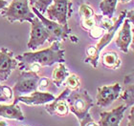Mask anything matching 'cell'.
<instances>
[{"label": "cell", "mask_w": 134, "mask_h": 126, "mask_svg": "<svg viewBox=\"0 0 134 126\" xmlns=\"http://www.w3.org/2000/svg\"><path fill=\"white\" fill-rule=\"evenodd\" d=\"M126 106L122 104L117 108H114L111 111L102 112L100 114L99 126H120V123L124 118V114L126 112Z\"/></svg>", "instance_id": "7c38bea8"}, {"label": "cell", "mask_w": 134, "mask_h": 126, "mask_svg": "<svg viewBox=\"0 0 134 126\" xmlns=\"http://www.w3.org/2000/svg\"><path fill=\"white\" fill-rule=\"evenodd\" d=\"M122 93V86L120 83L111 84V85H103L97 90L96 100L99 107H107L113 103L117 98H120Z\"/></svg>", "instance_id": "ba28073f"}, {"label": "cell", "mask_w": 134, "mask_h": 126, "mask_svg": "<svg viewBox=\"0 0 134 126\" xmlns=\"http://www.w3.org/2000/svg\"><path fill=\"white\" fill-rule=\"evenodd\" d=\"M89 32V37L93 39H100V37H103L104 33H105V30L100 27L99 25H96L94 28H92Z\"/></svg>", "instance_id": "d4e9b609"}, {"label": "cell", "mask_w": 134, "mask_h": 126, "mask_svg": "<svg viewBox=\"0 0 134 126\" xmlns=\"http://www.w3.org/2000/svg\"><path fill=\"white\" fill-rule=\"evenodd\" d=\"M69 71L64 63H58L52 73V81L57 87H60L69 76Z\"/></svg>", "instance_id": "e0dca14e"}, {"label": "cell", "mask_w": 134, "mask_h": 126, "mask_svg": "<svg viewBox=\"0 0 134 126\" xmlns=\"http://www.w3.org/2000/svg\"><path fill=\"white\" fill-rule=\"evenodd\" d=\"M36 1H37V0H29V3H30V5L31 6H34Z\"/></svg>", "instance_id": "836d02e7"}, {"label": "cell", "mask_w": 134, "mask_h": 126, "mask_svg": "<svg viewBox=\"0 0 134 126\" xmlns=\"http://www.w3.org/2000/svg\"><path fill=\"white\" fill-rule=\"evenodd\" d=\"M127 126H134V105L131 106V109H130V113H129V123Z\"/></svg>", "instance_id": "f1b7e54d"}, {"label": "cell", "mask_w": 134, "mask_h": 126, "mask_svg": "<svg viewBox=\"0 0 134 126\" xmlns=\"http://www.w3.org/2000/svg\"><path fill=\"white\" fill-rule=\"evenodd\" d=\"M132 40V33H131V24L127 18H125L122 27L118 32L117 37H116V45L123 53H127L129 48L130 46Z\"/></svg>", "instance_id": "4fadbf2b"}, {"label": "cell", "mask_w": 134, "mask_h": 126, "mask_svg": "<svg viewBox=\"0 0 134 126\" xmlns=\"http://www.w3.org/2000/svg\"><path fill=\"white\" fill-rule=\"evenodd\" d=\"M65 84H66L67 88H69L71 91H75V90H79L81 86V80L77 75L71 74L65 80Z\"/></svg>", "instance_id": "44dd1931"}, {"label": "cell", "mask_w": 134, "mask_h": 126, "mask_svg": "<svg viewBox=\"0 0 134 126\" xmlns=\"http://www.w3.org/2000/svg\"><path fill=\"white\" fill-rule=\"evenodd\" d=\"M8 5L9 3L7 0H0V11L3 10V9H5Z\"/></svg>", "instance_id": "4dcf8cb0"}, {"label": "cell", "mask_w": 134, "mask_h": 126, "mask_svg": "<svg viewBox=\"0 0 134 126\" xmlns=\"http://www.w3.org/2000/svg\"><path fill=\"white\" fill-rule=\"evenodd\" d=\"M79 14L81 15V20L89 19L95 16V13L93 11V9L87 4H81L79 9Z\"/></svg>", "instance_id": "7402d4cb"}, {"label": "cell", "mask_w": 134, "mask_h": 126, "mask_svg": "<svg viewBox=\"0 0 134 126\" xmlns=\"http://www.w3.org/2000/svg\"><path fill=\"white\" fill-rule=\"evenodd\" d=\"M72 14L71 0H54L46 11L47 18L63 26H68V19Z\"/></svg>", "instance_id": "8992f818"}, {"label": "cell", "mask_w": 134, "mask_h": 126, "mask_svg": "<svg viewBox=\"0 0 134 126\" xmlns=\"http://www.w3.org/2000/svg\"><path fill=\"white\" fill-rule=\"evenodd\" d=\"M131 33L133 34V37H132V40H131V43H130V46L129 47L131 48V50L134 52V26L132 27V29H131Z\"/></svg>", "instance_id": "1f68e13d"}, {"label": "cell", "mask_w": 134, "mask_h": 126, "mask_svg": "<svg viewBox=\"0 0 134 126\" xmlns=\"http://www.w3.org/2000/svg\"><path fill=\"white\" fill-rule=\"evenodd\" d=\"M32 7V11L35 14L36 16H37L42 22V24L44 25V27L47 30L48 34L50 35L49 38V42L53 43L54 41H62L65 40L67 37H69L70 33H71V29L69 28V26H63L59 23L50 20L49 18L45 17L42 14H40L35 7Z\"/></svg>", "instance_id": "277c9868"}, {"label": "cell", "mask_w": 134, "mask_h": 126, "mask_svg": "<svg viewBox=\"0 0 134 126\" xmlns=\"http://www.w3.org/2000/svg\"><path fill=\"white\" fill-rule=\"evenodd\" d=\"M50 35L47 30L37 16H35L31 21V33L30 39L27 46L30 50L36 51L37 48L42 46L46 41H49Z\"/></svg>", "instance_id": "52a82bcc"}, {"label": "cell", "mask_w": 134, "mask_h": 126, "mask_svg": "<svg viewBox=\"0 0 134 126\" xmlns=\"http://www.w3.org/2000/svg\"><path fill=\"white\" fill-rule=\"evenodd\" d=\"M118 1H120L121 3H123V4H126V3H129L131 0H118Z\"/></svg>", "instance_id": "d6a6232c"}, {"label": "cell", "mask_w": 134, "mask_h": 126, "mask_svg": "<svg viewBox=\"0 0 134 126\" xmlns=\"http://www.w3.org/2000/svg\"><path fill=\"white\" fill-rule=\"evenodd\" d=\"M49 83H50V80L48 79H46V77L39 79L38 84H37V90L38 91H44L49 86Z\"/></svg>", "instance_id": "83f0119b"}, {"label": "cell", "mask_w": 134, "mask_h": 126, "mask_svg": "<svg viewBox=\"0 0 134 126\" xmlns=\"http://www.w3.org/2000/svg\"><path fill=\"white\" fill-rule=\"evenodd\" d=\"M54 99H55V95H52L51 93L36 90L35 92L31 93L29 95H20V97L14 98V103L22 102L26 105L33 106V105H43V104L50 103Z\"/></svg>", "instance_id": "30bf717a"}, {"label": "cell", "mask_w": 134, "mask_h": 126, "mask_svg": "<svg viewBox=\"0 0 134 126\" xmlns=\"http://www.w3.org/2000/svg\"><path fill=\"white\" fill-rule=\"evenodd\" d=\"M126 11H124L121 13L117 19L114 21V24L112 25L111 28L108 29V30H106L104 34L100 38L98 44L95 45V47H96V49H97V51H98L99 53H100V52H102V50H103V48L105 47L106 45H108L109 43L111 42V40L113 39L114 35L116 34V33H117L118 29L120 28L121 25L123 24L125 18L126 17Z\"/></svg>", "instance_id": "5bb4252c"}, {"label": "cell", "mask_w": 134, "mask_h": 126, "mask_svg": "<svg viewBox=\"0 0 134 126\" xmlns=\"http://www.w3.org/2000/svg\"><path fill=\"white\" fill-rule=\"evenodd\" d=\"M118 0H102L100 3V10L103 16L112 18L116 11Z\"/></svg>", "instance_id": "d6986e66"}, {"label": "cell", "mask_w": 134, "mask_h": 126, "mask_svg": "<svg viewBox=\"0 0 134 126\" xmlns=\"http://www.w3.org/2000/svg\"><path fill=\"white\" fill-rule=\"evenodd\" d=\"M14 97L13 90L9 86L0 85V101H6L12 99Z\"/></svg>", "instance_id": "603a6c76"}, {"label": "cell", "mask_w": 134, "mask_h": 126, "mask_svg": "<svg viewBox=\"0 0 134 126\" xmlns=\"http://www.w3.org/2000/svg\"><path fill=\"white\" fill-rule=\"evenodd\" d=\"M86 58L84 59L85 63H89L91 66L94 68H97L98 66L99 58H100V53H98V51L96 49L95 46H89L86 49Z\"/></svg>", "instance_id": "ffe728a7"}, {"label": "cell", "mask_w": 134, "mask_h": 126, "mask_svg": "<svg viewBox=\"0 0 134 126\" xmlns=\"http://www.w3.org/2000/svg\"><path fill=\"white\" fill-rule=\"evenodd\" d=\"M22 126H26V125H22Z\"/></svg>", "instance_id": "d590c367"}, {"label": "cell", "mask_w": 134, "mask_h": 126, "mask_svg": "<svg viewBox=\"0 0 134 126\" xmlns=\"http://www.w3.org/2000/svg\"><path fill=\"white\" fill-rule=\"evenodd\" d=\"M49 48L40 51L27 52L17 56L15 58L18 61L21 70L26 71L31 65H37L39 67L52 66L56 63H64V49L60 48V42L54 41Z\"/></svg>", "instance_id": "6da1fadb"}, {"label": "cell", "mask_w": 134, "mask_h": 126, "mask_svg": "<svg viewBox=\"0 0 134 126\" xmlns=\"http://www.w3.org/2000/svg\"><path fill=\"white\" fill-rule=\"evenodd\" d=\"M40 76L36 72L31 71H22L17 77L16 82L13 88L14 98L31 94L37 90Z\"/></svg>", "instance_id": "5b68a950"}, {"label": "cell", "mask_w": 134, "mask_h": 126, "mask_svg": "<svg viewBox=\"0 0 134 126\" xmlns=\"http://www.w3.org/2000/svg\"><path fill=\"white\" fill-rule=\"evenodd\" d=\"M69 111L81 121L88 114L90 108L94 105L93 99L86 90H75L70 92L66 98Z\"/></svg>", "instance_id": "7a4b0ae2"}, {"label": "cell", "mask_w": 134, "mask_h": 126, "mask_svg": "<svg viewBox=\"0 0 134 126\" xmlns=\"http://www.w3.org/2000/svg\"><path fill=\"white\" fill-rule=\"evenodd\" d=\"M0 117L8 119H16V121H24L25 117L17 103H13L6 105L0 103Z\"/></svg>", "instance_id": "9a60e30c"}, {"label": "cell", "mask_w": 134, "mask_h": 126, "mask_svg": "<svg viewBox=\"0 0 134 126\" xmlns=\"http://www.w3.org/2000/svg\"><path fill=\"white\" fill-rule=\"evenodd\" d=\"M102 63L105 68L112 69V70H117L120 68L122 61L120 57L115 52H106L103 53L102 56Z\"/></svg>", "instance_id": "ac0fdd59"}, {"label": "cell", "mask_w": 134, "mask_h": 126, "mask_svg": "<svg viewBox=\"0 0 134 126\" xmlns=\"http://www.w3.org/2000/svg\"><path fill=\"white\" fill-rule=\"evenodd\" d=\"M3 17L8 19L10 23L15 21L22 23L24 21L31 22L36 15L32 11L29 0H12L7 8L2 11Z\"/></svg>", "instance_id": "3957f363"}, {"label": "cell", "mask_w": 134, "mask_h": 126, "mask_svg": "<svg viewBox=\"0 0 134 126\" xmlns=\"http://www.w3.org/2000/svg\"><path fill=\"white\" fill-rule=\"evenodd\" d=\"M96 25H98L97 24V15H95L92 18H89V19L81 20V28L86 30V31H90Z\"/></svg>", "instance_id": "484cf974"}, {"label": "cell", "mask_w": 134, "mask_h": 126, "mask_svg": "<svg viewBox=\"0 0 134 126\" xmlns=\"http://www.w3.org/2000/svg\"><path fill=\"white\" fill-rule=\"evenodd\" d=\"M126 18H127L129 22L132 23V25L134 26V10L126 11Z\"/></svg>", "instance_id": "f546056e"}, {"label": "cell", "mask_w": 134, "mask_h": 126, "mask_svg": "<svg viewBox=\"0 0 134 126\" xmlns=\"http://www.w3.org/2000/svg\"><path fill=\"white\" fill-rule=\"evenodd\" d=\"M80 122H81V126H99L98 123H96L95 121H93L89 113L81 121H80Z\"/></svg>", "instance_id": "4316f807"}, {"label": "cell", "mask_w": 134, "mask_h": 126, "mask_svg": "<svg viewBox=\"0 0 134 126\" xmlns=\"http://www.w3.org/2000/svg\"><path fill=\"white\" fill-rule=\"evenodd\" d=\"M17 64L18 61L14 57V53L12 51L7 48L0 49V81L7 80Z\"/></svg>", "instance_id": "9c48e42d"}, {"label": "cell", "mask_w": 134, "mask_h": 126, "mask_svg": "<svg viewBox=\"0 0 134 126\" xmlns=\"http://www.w3.org/2000/svg\"><path fill=\"white\" fill-rule=\"evenodd\" d=\"M53 1L54 0H37L33 7H35L40 14H44L47 9L49 8V6L53 3Z\"/></svg>", "instance_id": "cb8c5ba5"}, {"label": "cell", "mask_w": 134, "mask_h": 126, "mask_svg": "<svg viewBox=\"0 0 134 126\" xmlns=\"http://www.w3.org/2000/svg\"><path fill=\"white\" fill-rule=\"evenodd\" d=\"M70 92H71V90L66 87L58 98H55L53 101L46 104V106H45L46 111L52 116L57 115L62 116V117L66 116L69 113V107L67 104L66 98Z\"/></svg>", "instance_id": "8fae6325"}, {"label": "cell", "mask_w": 134, "mask_h": 126, "mask_svg": "<svg viewBox=\"0 0 134 126\" xmlns=\"http://www.w3.org/2000/svg\"><path fill=\"white\" fill-rule=\"evenodd\" d=\"M0 126H8L7 122H5L4 121H0Z\"/></svg>", "instance_id": "e575fe53"}, {"label": "cell", "mask_w": 134, "mask_h": 126, "mask_svg": "<svg viewBox=\"0 0 134 126\" xmlns=\"http://www.w3.org/2000/svg\"><path fill=\"white\" fill-rule=\"evenodd\" d=\"M125 89L121 93L120 98L125 101L126 108L134 105V75L126 76L125 79Z\"/></svg>", "instance_id": "2e32d148"}]
</instances>
